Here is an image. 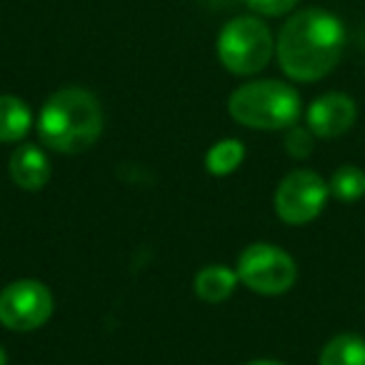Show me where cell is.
<instances>
[{
  "label": "cell",
  "mask_w": 365,
  "mask_h": 365,
  "mask_svg": "<svg viewBox=\"0 0 365 365\" xmlns=\"http://www.w3.org/2000/svg\"><path fill=\"white\" fill-rule=\"evenodd\" d=\"M278 63L288 78L315 83L335 71L345 51V28L338 16L320 8H305L280 28Z\"/></svg>",
  "instance_id": "1"
},
{
  "label": "cell",
  "mask_w": 365,
  "mask_h": 365,
  "mask_svg": "<svg viewBox=\"0 0 365 365\" xmlns=\"http://www.w3.org/2000/svg\"><path fill=\"white\" fill-rule=\"evenodd\" d=\"M103 108L86 88H61L41 108L38 135L56 153H83L101 138Z\"/></svg>",
  "instance_id": "2"
},
{
  "label": "cell",
  "mask_w": 365,
  "mask_h": 365,
  "mask_svg": "<svg viewBox=\"0 0 365 365\" xmlns=\"http://www.w3.org/2000/svg\"><path fill=\"white\" fill-rule=\"evenodd\" d=\"M300 110L298 91L283 81L245 83L228 98L230 118L253 130H288L298 123Z\"/></svg>",
  "instance_id": "3"
},
{
  "label": "cell",
  "mask_w": 365,
  "mask_h": 365,
  "mask_svg": "<svg viewBox=\"0 0 365 365\" xmlns=\"http://www.w3.org/2000/svg\"><path fill=\"white\" fill-rule=\"evenodd\" d=\"M215 48L225 71L233 76H255L270 63L275 41L270 28L260 18L240 16L225 23Z\"/></svg>",
  "instance_id": "4"
},
{
  "label": "cell",
  "mask_w": 365,
  "mask_h": 365,
  "mask_svg": "<svg viewBox=\"0 0 365 365\" xmlns=\"http://www.w3.org/2000/svg\"><path fill=\"white\" fill-rule=\"evenodd\" d=\"M240 283L258 295H283L298 280L293 255L273 243H253L238 255L235 265Z\"/></svg>",
  "instance_id": "5"
},
{
  "label": "cell",
  "mask_w": 365,
  "mask_h": 365,
  "mask_svg": "<svg viewBox=\"0 0 365 365\" xmlns=\"http://www.w3.org/2000/svg\"><path fill=\"white\" fill-rule=\"evenodd\" d=\"M53 293L46 283L33 278L13 280L0 290V323L8 330L31 333L51 320Z\"/></svg>",
  "instance_id": "6"
},
{
  "label": "cell",
  "mask_w": 365,
  "mask_h": 365,
  "mask_svg": "<svg viewBox=\"0 0 365 365\" xmlns=\"http://www.w3.org/2000/svg\"><path fill=\"white\" fill-rule=\"evenodd\" d=\"M328 182L315 170H293L275 188V213L288 225H305L323 213L328 203Z\"/></svg>",
  "instance_id": "7"
},
{
  "label": "cell",
  "mask_w": 365,
  "mask_h": 365,
  "mask_svg": "<svg viewBox=\"0 0 365 365\" xmlns=\"http://www.w3.org/2000/svg\"><path fill=\"white\" fill-rule=\"evenodd\" d=\"M358 106L345 93H325L310 103L305 120L315 138H340L353 128Z\"/></svg>",
  "instance_id": "8"
},
{
  "label": "cell",
  "mask_w": 365,
  "mask_h": 365,
  "mask_svg": "<svg viewBox=\"0 0 365 365\" xmlns=\"http://www.w3.org/2000/svg\"><path fill=\"white\" fill-rule=\"evenodd\" d=\"M8 170H11V178L18 188L28 190V193H36V190H43L48 185L53 175V165L51 158L46 155V150L38 145H26L16 148L11 153V160H8Z\"/></svg>",
  "instance_id": "9"
},
{
  "label": "cell",
  "mask_w": 365,
  "mask_h": 365,
  "mask_svg": "<svg viewBox=\"0 0 365 365\" xmlns=\"http://www.w3.org/2000/svg\"><path fill=\"white\" fill-rule=\"evenodd\" d=\"M240 283L238 273L228 265H205L198 270L193 280V290L205 303H223L233 295L235 285Z\"/></svg>",
  "instance_id": "10"
},
{
  "label": "cell",
  "mask_w": 365,
  "mask_h": 365,
  "mask_svg": "<svg viewBox=\"0 0 365 365\" xmlns=\"http://www.w3.org/2000/svg\"><path fill=\"white\" fill-rule=\"evenodd\" d=\"M33 110L18 96H0V143H18L31 133Z\"/></svg>",
  "instance_id": "11"
},
{
  "label": "cell",
  "mask_w": 365,
  "mask_h": 365,
  "mask_svg": "<svg viewBox=\"0 0 365 365\" xmlns=\"http://www.w3.org/2000/svg\"><path fill=\"white\" fill-rule=\"evenodd\" d=\"M318 365H365V340L355 333H340L320 350Z\"/></svg>",
  "instance_id": "12"
},
{
  "label": "cell",
  "mask_w": 365,
  "mask_h": 365,
  "mask_svg": "<svg viewBox=\"0 0 365 365\" xmlns=\"http://www.w3.org/2000/svg\"><path fill=\"white\" fill-rule=\"evenodd\" d=\"M243 160H245V145L238 138L218 140L205 153V168H208V173L215 178H225V175H230V173H235Z\"/></svg>",
  "instance_id": "13"
},
{
  "label": "cell",
  "mask_w": 365,
  "mask_h": 365,
  "mask_svg": "<svg viewBox=\"0 0 365 365\" xmlns=\"http://www.w3.org/2000/svg\"><path fill=\"white\" fill-rule=\"evenodd\" d=\"M330 195H335L343 203H353L365 195V173L358 165H340L330 175Z\"/></svg>",
  "instance_id": "14"
},
{
  "label": "cell",
  "mask_w": 365,
  "mask_h": 365,
  "mask_svg": "<svg viewBox=\"0 0 365 365\" xmlns=\"http://www.w3.org/2000/svg\"><path fill=\"white\" fill-rule=\"evenodd\" d=\"M285 153H288L290 158H295V160H303V158H308L310 153H313L315 148V135L313 130H310L308 125H290L288 133H285Z\"/></svg>",
  "instance_id": "15"
},
{
  "label": "cell",
  "mask_w": 365,
  "mask_h": 365,
  "mask_svg": "<svg viewBox=\"0 0 365 365\" xmlns=\"http://www.w3.org/2000/svg\"><path fill=\"white\" fill-rule=\"evenodd\" d=\"M250 8H253L255 13H260V16H285V13H290L295 6H298V0H245Z\"/></svg>",
  "instance_id": "16"
},
{
  "label": "cell",
  "mask_w": 365,
  "mask_h": 365,
  "mask_svg": "<svg viewBox=\"0 0 365 365\" xmlns=\"http://www.w3.org/2000/svg\"><path fill=\"white\" fill-rule=\"evenodd\" d=\"M245 365H285V363H280V360H270V358H260V360H250V363H245Z\"/></svg>",
  "instance_id": "17"
},
{
  "label": "cell",
  "mask_w": 365,
  "mask_h": 365,
  "mask_svg": "<svg viewBox=\"0 0 365 365\" xmlns=\"http://www.w3.org/2000/svg\"><path fill=\"white\" fill-rule=\"evenodd\" d=\"M0 365H8V353L3 350V345H0Z\"/></svg>",
  "instance_id": "18"
}]
</instances>
